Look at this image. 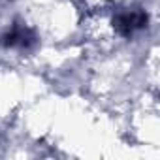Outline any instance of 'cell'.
Segmentation results:
<instances>
[{
    "instance_id": "6da1fadb",
    "label": "cell",
    "mask_w": 160,
    "mask_h": 160,
    "mask_svg": "<svg viewBox=\"0 0 160 160\" xmlns=\"http://www.w3.org/2000/svg\"><path fill=\"white\" fill-rule=\"evenodd\" d=\"M147 25V15L143 12H134V13H124L121 17H117L115 21V27L121 34L124 36H130L134 30L138 28H143Z\"/></svg>"
}]
</instances>
